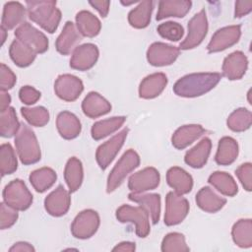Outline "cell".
<instances>
[{
    "label": "cell",
    "instance_id": "cell-35",
    "mask_svg": "<svg viewBox=\"0 0 252 252\" xmlns=\"http://www.w3.org/2000/svg\"><path fill=\"white\" fill-rule=\"evenodd\" d=\"M208 181L219 192L225 196L232 197L238 192V187L235 180L230 174L226 172L216 171L210 175Z\"/></svg>",
    "mask_w": 252,
    "mask_h": 252
},
{
    "label": "cell",
    "instance_id": "cell-12",
    "mask_svg": "<svg viewBox=\"0 0 252 252\" xmlns=\"http://www.w3.org/2000/svg\"><path fill=\"white\" fill-rule=\"evenodd\" d=\"M241 35V28L239 25L228 26L218 30L212 36L207 49L209 53L222 51L236 42H238Z\"/></svg>",
    "mask_w": 252,
    "mask_h": 252
},
{
    "label": "cell",
    "instance_id": "cell-13",
    "mask_svg": "<svg viewBox=\"0 0 252 252\" xmlns=\"http://www.w3.org/2000/svg\"><path fill=\"white\" fill-rule=\"evenodd\" d=\"M179 48L163 42H154L147 50L148 62L156 67L172 64L179 55Z\"/></svg>",
    "mask_w": 252,
    "mask_h": 252
},
{
    "label": "cell",
    "instance_id": "cell-33",
    "mask_svg": "<svg viewBox=\"0 0 252 252\" xmlns=\"http://www.w3.org/2000/svg\"><path fill=\"white\" fill-rule=\"evenodd\" d=\"M83 177L84 172L81 160L75 157L70 158L64 169V178L70 192H75L80 188L83 182Z\"/></svg>",
    "mask_w": 252,
    "mask_h": 252
},
{
    "label": "cell",
    "instance_id": "cell-8",
    "mask_svg": "<svg viewBox=\"0 0 252 252\" xmlns=\"http://www.w3.org/2000/svg\"><path fill=\"white\" fill-rule=\"evenodd\" d=\"M207 32L208 20L205 10L202 9L188 22V34L179 47L183 50H188L198 46L207 35Z\"/></svg>",
    "mask_w": 252,
    "mask_h": 252
},
{
    "label": "cell",
    "instance_id": "cell-16",
    "mask_svg": "<svg viewBox=\"0 0 252 252\" xmlns=\"http://www.w3.org/2000/svg\"><path fill=\"white\" fill-rule=\"evenodd\" d=\"M98 55V48L93 43L78 45L73 51L70 67L79 71H87L96 63Z\"/></svg>",
    "mask_w": 252,
    "mask_h": 252
},
{
    "label": "cell",
    "instance_id": "cell-46",
    "mask_svg": "<svg viewBox=\"0 0 252 252\" xmlns=\"http://www.w3.org/2000/svg\"><path fill=\"white\" fill-rule=\"evenodd\" d=\"M17 78L16 75L11 71L9 67H7L4 63H1L0 66V88L1 91H8L14 87L16 84Z\"/></svg>",
    "mask_w": 252,
    "mask_h": 252
},
{
    "label": "cell",
    "instance_id": "cell-50",
    "mask_svg": "<svg viewBox=\"0 0 252 252\" xmlns=\"http://www.w3.org/2000/svg\"><path fill=\"white\" fill-rule=\"evenodd\" d=\"M90 5H92L97 12L100 14L102 18L106 17L109 11V1H90Z\"/></svg>",
    "mask_w": 252,
    "mask_h": 252
},
{
    "label": "cell",
    "instance_id": "cell-27",
    "mask_svg": "<svg viewBox=\"0 0 252 252\" xmlns=\"http://www.w3.org/2000/svg\"><path fill=\"white\" fill-rule=\"evenodd\" d=\"M196 203L201 210L208 213H216L225 205L226 200L206 186L196 194Z\"/></svg>",
    "mask_w": 252,
    "mask_h": 252
},
{
    "label": "cell",
    "instance_id": "cell-10",
    "mask_svg": "<svg viewBox=\"0 0 252 252\" xmlns=\"http://www.w3.org/2000/svg\"><path fill=\"white\" fill-rule=\"evenodd\" d=\"M15 35L35 53H44L48 49V39L45 34L28 22H24L16 29Z\"/></svg>",
    "mask_w": 252,
    "mask_h": 252
},
{
    "label": "cell",
    "instance_id": "cell-24",
    "mask_svg": "<svg viewBox=\"0 0 252 252\" xmlns=\"http://www.w3.org/2000/svg\"><path fill=\"white\" fill-rule=\"evenodd\" d=\"M166 182L179 195L189 193L193 187L192 176L183 168L178 166L170 167L167 170Z\"/></svg>",
    "mask_w": 252,
    "mask_h": 252
},
{
    "label": "cell",
    "instance_id": "cell-45",
    "mask_svg": "<svg viewBox=\"0 0 252 252\" xmlns=\"http://www.w3.org/2000/svg\"><path fill=\"white\" fill-rule=\"evenodd\" d=\"M18 220L17 210L8 206L5 202L0 205V227L6 229L11 227Z\"/></svg>",
    "mask_w": 252,
    "mask_h": 252
},
{
    "label": "cell",
    "instance_id": "cell-36",
    "mask_svg": "<svg viewBox=\"0 0 252 252\" xmlns=\"http://www.w3.org/2000/svg\"><path fill=\"white\" fill-rule=\"evenodd\" d=\"M231 236L237 246L250 248L252 246V220L250 219L237 220L232 226Z\"/></svg>",
    "mask_w": 252,
    "mask_h": 252
},
{
    "label": "cell",
    "instance_id": "cell-3",
    "mask_svg": "<svg viewBox=\"0 0 252 252\" xmlns=\"http://www.w3.org/2000/svg\"><path fill=\"white\" fill-rule=\"evenodd\" d=\"M15 145L22 163L28 165L37 162L41 153L37 139L33 131L26 124H21V128L15 137Z\"/></svg>",
    "mask_w": 252,
    "mask_h": 252
},
{
    "label": "cell",
    "instance_id": "cell-26",
    "mask_svg": "<svg viewBox=\"0 0 252 252\" xmlns=\"http://www.w3.org/2000/svg\"><path fill=\"white\" fill-rule=\"evenodd\" d=\"M212 142L209 138H203L195 147L190 149L185 157L184 161L193 168L203 167L210 156Z\"/></svg>",
    "mask_w": 252,
    "mask_h": 252
},
{
    "label": "cell",
    "instance_id": "cell-49",
    "mask_svg": "<svg viewBox=\"0 0 252 252\" xmlns=\"http://www.w3.org/2000/svg\"><path fill=\"white\" fill-rule=\"evenodd\" d=\"M252 11V1H236L234 17L241 18Z\"/></svg>",
    "mask_w": 252,
    "mask_h": 252
},
{
    "label": "cell",
    "instance_id": "cell-22",
    "mask_svg": "<svg viewBox=\"0 0 252 252\" xmlns=\"http://www.w3.org/2000/svg\"><path fill=\"white\" fill-rule=\"evenodd\" d=\"M206 130L199 124H189L179 127L172 135L171 143L174 148L183 150L200 138Z\"/></svg>",
    "mask_w": 252,
    "mask_h": 252
},
{
    "label": "cell",
    "instance_id": "cell-51",
    "mask_svg": "<svg viewBox=\"0 0 252 252\" xmlns=\"http://www.w3.org/2000/svg\"><path fill=\"white\" fill-rule=\"evenodd\" d=\"M10 252H33L34 248L32 246V244L24 241H20L15 243L10 249Z\"/></svg>",
    "mask_w": 252,
    "mask_h": 252
},
{
    "label": "cell",
    "instance_id": "cell-38",
    "mask_svg": "<svg viewBox=\"0 0 252 252\" xmlns=\"http://www.w3.org/2000/svg\"><path fill=\"white\" fill-rule=\"evenodd\" d=\"M126 117L124 116H115L108 119L100 120L95 122L91 130L92 137L94 140H100L109 134L117 131L125 122Z\"/></svg>",
    "mask_w": 252,
    "mask_h": 252
},
{
    "label": "cell",
    "instance_id": "cell-40",
    "mask_svg": "<svg viewBox=\"0 0 252 252\" xmlns=\"http://www.w3.org/2000/svg\"><path fill=\"white\" fill-rule=\"evenodd\" d=\"M252 123L251 112L243 107L235 109L226 120L227 127L233 132H243L250 128Z\"/></svg>",
    "mask_w": 252,
    "mask_h": 252
},
{
    "label": "cell",
    "instance_id": "cell-23",
    "mask_svg": "<svg viewBox=\"0 0 252 252\" xmlns=\"http://www.w3.org/2000/svg\"><path fill=\"white\" fill-rule=\"evenodd\" d=\"M192 2L188 0H162L158 2L157 21L168 17L183 18L191 9Z\"/></svg>",
    "mask_w": 252,
    "mask_h": 252
},
{
    "label": "cell",
    "instance_id": "cell-17",
    "mask_svg": "<svg viewBox=\"0 0 252 252\" xmlns=\"http://www.w3.org/2000/svg\"><path fill=\"white\" fill-rule=\"evenodd\" d=\"M71 204V198L69 192L59 185L53 190L44 200V208L46 212L53 217H61L65 215Z\"/></svg>",
    "mask_w": 252,
    "mask_h": 252
},
{
    "label": "cell",
    "instance_id": "cell-47",
    "mask_svg": "<svg viewBox=\"0 0 252 252\" xmlns=\"http://www.w3.org/2000/svg\"><path fill=\"white\" fill-rule=\"evenodd\" d=\"M251 173H252V164L250 162H245L241 164L235 170V174L241 182L243 188L246 191H251L252 181H251Z\"/></svg>",
    "mask_w": 252,
    "mask_h": 252
},
{
    "label": "cell",
    "instance_id": "cell-30",
    "mask_svg": "<svg viewBox=\"0 0 252 252\" xmlns=\"http://www.w3.org/2000/svg\"><path fill=\"white\" fill-rule=\"evenodd\" d=\"M238 156V144L231 137H222L219 141L215 160L220 165L231 164Z\"/></svg>",
    "mask_w": 252,
    "mask_h": 252
},
{
    "label": "cell",
    "instance_id": "cell-18",
    "mask_svg": "<svg viewBox=\"0 0 252 252\" xmlns=\"http://www.w3.org/2000/svg\"><path fill=\"white\" fill-rule=\"evenodd\" d=\"M248 67V60L242 51H234L226 56L222 63V75L228 80L241 79Z\"/></svg>",
    "mask_w": 252,
    "mask_h": 252
},
{
    "label": "cell",
    "instance_id": "cell-34",
    "mask_svg": "<svg viewBox=\"0 0 252 252\" xmlns=\"http://www.w3.org/2000/svg\"><path fill=\"white\" fill-rule=\"evenodd\" d=\"M9 54L13 62L19 67H28L35 59V52L19 39L13 40L9 48Z\"/></svg>",
    "mask_w": 252,
    "mask_h": 252
},
{
    "label": "cell",
    "instance_id": "cell-53",
    "mask_svg": "<svg viewBox=\"0 0 252 252\" xmlns=\"http://www.w3.org/2000/svg\"><path fill=\"white\" fill-rule=\"evenodd\" d=\"M11 102V96L8 93L1 91L0 93V111H4L9 107V104Z\"/></svg>",
    "mask_w": 252,
    "mask_h": 252
},
{
    "label": "cell",
    "instance_id": "cell-43",
    "mask_svg": "<svg viewBox=\"0 0 252 252\" xmlns=\"http://www.w3.org/2000/svg\"><path fill=\"white\" fill-rule=\"evenodd\" d=\"M189 250L190 248L186 244L184 235L179 232H170L162 239V252H187Z\"/></svg>",
    "mask_w": 252,
    "mask_h": 252
},
{
    "label": "cell",
    "instance_id": "cell-21",
    "mask_svg": "<svg viewBox=\"0 0 252 252\" xmlns=\"http://www.w3.org/2000/svg\"><path fill=\"white\" fill-rule=\"evenodd\" d=\"M82 110L90 118H96L111 110L110 103L98 93H89L82 102Z\"/></svg>",
    "mask_w": 252,
    "mask_h": 252
},
{
    "label": "cell",
    "instance_id": "cell-15",
    "mask_svg": "<svg viewBox=\"0 0 252 252\" xmlns=\"http://www.w3.org/2000/svg\"><path fill=\"white\" fill-rule=\"evenodd\" d=\"M159 172L155 167H146L134 174L128 180V188L135 193H143L156 189L159 185Z\"/></svg>",
    "mask_w": 252,
    "mask_h": 252
},
{
    "label": "cell",
    "instance_id": "cell-44",
    "mask_svg": "<svg viewBox=\"0 0 252 252\" xmlns=\"http://www.w3.org/2000/svg\"><path fill=\"white\" fill-rule=\"evenodd\" d=\"M158 34L171 41H178L184 34L183 27L175 22H165L160 24L157 29Z\"/></svg>",
    "mask_w": 252,
    "mask_h": 252
},
{
    "label": "cell",
    "instance_id": "cell-29",
    "mask_svg": "<svg viewBox=\"0 0 252 252\" xmlns=\"http://www.w3.org/2000/svg\"><path fill=\"white\" fill-rule=\"evenodd\" d=\"M26 17V9L20 2H7L3 8L1 27L5 30H12L19 24H23Z\"/></svg>",
    "mask_w": 252,
    "mask_h": 252
},
{
    "label": "cell",
    "instance_id": "cell-9",
    "mask_svg": "<svg viewBox=\"0 0 252 252\" xmlns=\"http://www.w3.org/2000/svg\"><path fill=\"white\" fill-rule=\"evenodd\" d=\"M189 203L187 199L176 192H168L165 197L164 223L168 226L180 223L188 215Z\"/></svg>",
    "mask_w": 252,
    "mask_h": 252
},
{
    "label": "cell",
    "instance_id": "cell-4",
    "mask_svg": "<svg viewBox=\"0 0 252 252\" xmlns=\"http://www.w3.org/2000/svg\"><path fill=\"white\" fill-rule=\"evenodd\" d=\"M140 164L139 155L132 149L126 151L120 159L116 162L107 177L106 191L107 193L113 192L121 185L125 177L133 171Z\"/></svg>",
    "mask_w": 252,
    "mask_h": 252
},
{
    "label": "cell",
    "instance_id": "cell-39",
    "mask_svg": "<svg viewBox=\"0 0 252 252\" xmlns=\"http://www.w3.org/2000/svg\"><path fill=\"white\" fill-rule=\"evenodd\" d=\"M21 128V124L17 118L16 111L9 106L0 115V134L2 137L11 138L16 135Z\"/></svg>",
    "mask_w": 252,
    "mask_h": 252
},
{
    "label": "cell",
    "instance_id": "cell-31",
    "mask_svg": "<svg viewBox=\"0 0 252 252\" xmlns=\"http://www.w3.org/2000/svg\"><path fill=\"white\" fill-rule=\"evenodd\" d=\"M76 25L79 32L87 37L96 36L101 29L100 21L94 14L86 10L77 13Z\"/></svg>",
    "mask_w": 252,
    "mask_h": 252
},
{
    "label": "cell",
    "instance_id": "cell-2",
    "mask_svg": "<svg viewBox=\"0 0 252 252\" xmlns=\"http://www.w3.org/2000/svg\"><path fill=\"white\" fill-rule=\"evenodd\" d=\"M29 18L44 31L53 33L60 23L61 12L56 7V1L39 0L27 1Z\"/></svg>",
    "mask_w": 252,
    "mask_h": 252
},
{
    "label": "cell",
    "instance_id": "cell-52",
    "mask_svg": "<svg viewBox=\"0 0 252 252\" xmlns=\"http://www.w3.org/2000/svg\"><path fill=\"white\" fill-rule=\"evenodd\" d=\"M136 246L134 242H130V241H123L120 242L119 244H117L112 250L113 251H135Z\"/></svg>",
    "mask_w": 252,
    "mask_h": 252
},
{
    "label": "cell",
    "instance_id": "cell-20",
    "mask_svg": "<svg viewBox=\"0 0 252 252\" xmlns=\"http://www.w3.org/2000/svg\"><path fill=\"white\" fill-rule=\"evenodd\" d=\"M82 40L79 31L76 30L74 24L70 21L66 22L61 33L58 35L55 46L57 51L62 55H68L77 47V44Z\"/></svg>",
    "mask_w": 252,
    "mask_h": 252
},
{
    "label": "cell",
    "instance_id": "cell-32",
    "mask_svg": "<svg viewBox=\"0 0 252 252\" xmlns=\"http://www.w3.org/2000/svg\"><path fill=\"white\" fill-rule=\"evenodd\" d=\"M154 9L152 0L142 1L137 7L131 10L128 14V22L135 29H144L151 22V16Z\"/></svg>",
    "mask_w": 252,
    "mask_h": 252
},
{
    "label": "cell",
    "instance_id": "cell-19",
    "mask_svg": "<svg viewBox=\"0 0 252 252\" xmlns=\"http://www.w3.org/2000/svg\"><path fill=\"white\" fill-rule=\"evenodd\" d=\"M167 78L163 73H154L144 78L139 86V95L142 98L150 99L158 96L165 86Z\"/></svg>",
    "mask_w": 252,
    "mask_h": 252
},
{
    "label": "cell",
    "instance_id": "cell-1",
    "mask_svg": "<svg viewBox=\"0 0 252 252\" xmlns=\"http://www.w3.org/2000/svg\"><path fill=\"white\" fill-rule=\"evenodd\" d=\"M220 73H194L180 78L173 86L178 96L196 97L213 90L220 81Z\"/></svg>",
    "mask_w": 252,
    "mask_h": 252
},
{
    "label": "cell",
    "instance_id": "cell-42",
    "mask_svg": "<svg viewBox=\"0 0 252 252\" xmlns=\"http://www.w3.org/2000/svg\"><path fill=\"white\" fill-rule=\"evenodd\" d=\"M21 113L31 125L35 127H42L49 121V112L43 106L22 107Z\"/></svg>",
    "mask_w": 252,
    "mask_h": 252
},
{
    "label": "cell",
    "instance_id": "cell-5",
    "mask_svg": "<svg viewBox=\"0 0 252 252\" xmlns=\"http://www.w3.org/2000/svg\"><path fill=\"white\" fill-rule=\"evenodd\" d=\"M116 219L120 222H132L136 226V234L139 237H146L150 233L149 212L143 206L132 207L122 205L116 210Z\"/></svg>",
    "mask_w": 252,
    "mask_h": 252
},
{
    "label": "cell",
    "instance_id": "cell-25",
    "mask_svg": "<svg viewBox=\"0 0 252 252\" xmlns=\"http://www.w3.org/2000/svg\"><path fill=\"white\" fill-rule=\"evenodd\" d=\"M56 127L60 136L66 140L78 137L82 128L78 117L69 111H62L57 115Z\"/></svg>",
    "mask_w": 252,
    "mask_h": 252
},
{
    "label": "cell",
    "instance_id": "cell-37",
    "mask_svg": "<svg viewBox=\"0 0 252 252\" xmlns=\"http://www.w3.org/2000/svg\"><path fill=\"white\" fill-rule=\"evenodd\" d=\"M30 182L36 192L42 193L49 189L56 181L57 175L50 167H41L30 174Z\"/></svg>",
    "mask_w": 252,
    "mask_h": 252
},
{
    "label": "cell",
    "instance_id": "cell-41",
    "mask_svg": "<svg viewBox=\"0 0 252 252\" xmlns=\"http://www.w3.org/2000/svg\"><path fill=\"white\" fill-rule=\"evenodd\" d=\"M18 161L15 152L9 143L2 144L0 147V170L1 175L11 174L16 171Z\"/></svg>",
    "mask_w": 252,
    "mask_h": 252
},
{
    "label": "cell",
    "instance_id": "cell-11",
    "mask_svg": "<svg viewBox=\"0 0 252 252\" xmlns=\"http://www.w3.org/2000/svg\"><path fill=\"white\" fill-rule=\"evenodd\" d=\"M128 131V128L122 129L119 133L115 134L112 138L97 148L95 153V159L101 169L104 170L114 159L124 144Z\"/></svg>",
    "mask_w": 252,
    "mask_h": 252
},
{
    "label": "cell",
    "instance_id": "cell-14",
    "mask_svg": "<svg viewBox=\"0 0 252 252\" xmlns=\"http://www.w3.org/2000/svg\"><path fill=\"white\" fill-rule=\"evenodd\" d=\"M84 90L83 82L76 76L63 74L58 76L54 83L56 95L65 101L76 100Z\"/></svg>",
    "mask_w": 252,
    "mask_h": 252
},
{
    "label": "cell",
    "instance_id": "cell-28",
    "mask_svg": "<svg viewBox=\"0 0 252 252\" xmlns=\"http://www.w3.org/2000/svg\"><path fill=\"white\" fill-rule=\"evenodd\" d=\"M128 198L147 209L154 224L158 223L160 216V196L158 194H143L131 192Z\"/></svg>",
    "mask_w": 252,
    "mask_h": 252
},
{
    "label": "cell",
    "instance_id": "cell-54",
    "mask_svg": "<svg viewBox=\"0 0 252 252\" xmlns=\"http://www.w3.org/2000/svg\"><path fill=\"white\" fill-rule=\"evenodd\" d=\"M0 31H1V34H2V38H1V39H2V42H1V43L3 44L4 41H5V39H6V31H7V30H5L3 27H1V28H0Z\"/></svg>",
    "mask_w": 252,
    "mask_h": 252
},
{
    "label": "cell",
    "instance_id": "cell-6",
    "mask_svg": "<svg viewBox=\"0 0 252 252\" xmlns=\"http://www.w3.org/2000/svg\"><path fill=\"white\" fill-rule=\"evenodd\" d=\"M3 200L17 211H25L32 203V195L21 179H14L3 190Z\"/></svg>",
    "mask_w": 252,
    "mask_h": 252
},
{
    "label": "cell",
    "instance_id": "cell-48",
    "mask_svg": "<svg viewBox=\"0 0 252 252\" xmlns=\"http://www.w3.org/2000/svg\"><path fill=\"white\" fill-rule=\"evenodd\" d=\"M19 97L25 104L32 105L40 98V93L31 86H24L19 91Z\"/></svg>",
    "mask_w": 252,
    "mask_h": 252
},
{
    "label": "cell",
    "instance_id": "cell-7",
    "mask_svg": "<svg viewBox=\"0 0 252 252\" xmlns=\"http://www.w3.org/2000/svg\"><path fill=\"white\" fill-rule=\"evenodd\" d=\"M98 214L91 209L84 210L77 215L71 224V232L74 237L87 239L92 237L99 226Z\"/></svg>",
    "mask_w": 252,
    "mask_h": 252
}]
</instances>
